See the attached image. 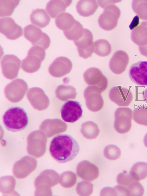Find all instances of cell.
<instances>
[{"label": "cell", "mask_w": 147, "mask_h": 196, "mask_svg": "<svg viewBox=\"0 0 147 196\" xmlns=\"http://www.w3.org/2000/svg\"><path fill=\"white\" fill-rule=\"evenodd\" d=\"M131 38L132 41L139 46L147 43V20L142 22L132 30Z\"/></svg>", "instance_id": "19"}, {"label": "cell", "mask_w": 147, "mask_h": 196, "mask_svg": "<svg viewBox=\"0 0 147 196\" xmlns=\"http://www.w3.org/2000/svg\"><path fill=\"white\" fill-rule=\"evenodd\" d=\"M111 46L109 42L104 39L98 40L94 43V52L101 57L108 55L111 51Z\"/></svg>", "instance_id": "24"}, {"label": "cell", "mask_w": 147, "mask_h": 196, "mask_svg": "<svg viewBox=\"0 0 147 196\" xmlns=\"http://www.w3.org/2000/svg\"><path fill=\"white\" fill-rule=\"evenodd\" d=\"M98 7L95 0H81L76 5L77 12L81 16L88 17L92 15Z\"/></svg>", "instance_id": "20"}, {"label": "cell", "mask_w": 147, "mask_h": 196, "mask_svg": "<svg viewBox=\"0 0 147 196\" xmlns=\"http://www.w3.org/2000/svg\"><path fill=\"white\" fill-rule=\"evenodd\" d=\"M100 195H117L116 191L114 188L105 187L101 191Z\"/></svg>", "instance_id": "37"}, {"label": "cell", "mask_w": 147, "mask_h": 196, "mask_svg": "<svg viewBox=\"0 0 147 196\" xmlns=\"http://www.w3.org/2000/svg\"><path fill=\"white\" fill-rule=\"evenodd\" d=\"M80 150V146L77 141L71 136L67 134L55 136L51 142L49 148L51 156L60 163L73 160Z\"/></svg>", "instance_id": "1"}, {"label": "cell", "mask_w": 147, "mask_h": 196, "mask_svg": "<svg viewBox=\"0 0 147 196\" xmlns=\"http://www.w3.org/2000/svg\"><path fill=\"white\" fill-rule=\"evenodd\" d=\"M129 172L137 181L143 179L147 176V164L143 162H137L133 166Z\"/></svg>", "instance_id": "23"}, {"label": "cell", "mask_w": 147, "mask_h": 196, "mask_svg": "<svg viewBox=\"0 0 147 196\" xmlns=\"http://www.w3.org/2000/svg\"><path fill=\"white\" fill-rule=\"evenodd\" d=\"M133 119L137 124L147 126V106L141 105L134 109Z\"/></svg>", "instance_id": "28"}, {"label": "cell", "mask_w": 147, "mask_h": 196, "mask_svg": "<svg viewBox=\"0 0 147 196\" xmlns=\"http://www.w3.org/2000/svg\"><path fill=\"white\" fill-rule=\"evenodd\" d=\"M57 91L60 93V95H58L60 99L64 101L70 99H75L77 95L76 89L69 85H59L57 87Z\"/></svg>", "instance_id": "29"}, {"label": "cell", "mask_w": 147, "mask_h": 196, "mask_svg": "<svg viewBox=\"0 0 147 196\" xmlns=\"http://www.w3.org/2000/svg\"><path fill=\"white\" fill-rule=\"evenodd\" d=\"M139 18L137 15L135 16L133 18L129 27L131 30H133L137 27L139 24Z\"/></svg>", "instance_id": "38"}, {"label": "cell", "mask_w": 147, "mask_h": 196, "mask_svg": "<svg viewBox=\"0 0 147 196\" xmlns=\"http://www.w3.org/2000/svg\"><path fill=\"white\" fill-rule=\"evenodd\" d=\"M102 92L97 87L88 86L84 92L86 105L90 110L96 112L100 110L102 107L104 101L101 95Z\"/></svg>", "instance_id": "10"}, {"label": "cell", "mask_w": 147, "mask_h": 196, "mask_svg": "<svg viewBox=\"0 0 147 196\" xmlns=\"http://www.w3.org/2000/svg\"><path fill=\"white\" fill-rule=\"evenodd\" d=\"M116 180L119 184L126 187L137 181L133 178L129 172L125 170L118 175Z\"/></svg>", "instance_id": "33"}, {"label": "cell", "mask_w": 147, "mask_h": 196, "mask_svg": "<svg viewBox=\"0 0 147 196\" xmlns=\"http://www.w3.org/2000/svg\"><path fill=\"white\" fill-rule=\"evenodd\" d=\"M76 172L79 177L83 180L90 181L96 179L99 175L98 167L86 160H83L78 164Z\"/></svg>", "instance_id": "16"}, {"label": "cell", "mask_w": 147, "mask_h": 196, "mask_svg": "<svg viewBox=\"0 0 147 196\" xmlns=\"http://www.w3.org/2000/svg\"><path fill=\"white\" fill-rule=\"evenodd\" d=\"M104 154L106 158L110 160H115L118 159L121 155V151L117 146L109 145L105 147Z\"/></svg>", "instance_id": "31"}, {"label": "cell", "mask_w": 147, "mask_h": 196, "mask_svg": "<svg viewBox=\"0 0 147 196\" xmlns=\"http://www.w3.org/2000/svg\"><path fill=\"white\" fill-rule=\"evenodd\" d=\"M76 21L70 14L67 12H63L56 17L55 23L57 28L64 32L70 29Z\"/></svg>", "instance_id": "22"}, {"label": "cell", "mask_w": 147, "mask_h": 196, "mask_svg": "<svg viewBox=\"0 0 147 196\" xmlns=\"http://www.w3.org/2000/svg\"><path fill=\"white\" fill-rule=\"evenodd\" d=\"M72 1L67 0H51L47 4L46 9L51 17L55 18L65 11L66 8L71 5Z\"/></svg>", "instance_id": "18"}, {"label": "cell", "mask_w": 147, "mask_h": 196, "mask_svg": "<svg viewBox=\"0 0 147 196\" xmlns=\"http://www.w3.org/2000/svg\"><path fill=\"white\" fill-rule=\"evenodd\" d=\"M93 185L88 181H82L78 183L76 190L79 195L89 196L93 192Z\"/></svg>", "instance_id": "30"}, {"label": "cell", "mask_w": 147, "mask_h": 196, "mask_svg": "<svg viewBox=\"0 0 147 196\" xmlns=\"http://www.w3.org/2000/svg\"><path fill=\"white\" fill-rule=\"evenodd\" d=\"M81 132L85 137L88 139H95L98 136L99 133V130L97 126H82Z\"/></svg>", "instance_id": "34"}, {"label": "cell", "mask_w": 147, "mask_h": 196, "mask_svg": "<svg viewBox=\"0 0 147 196\" xmlns=\"http://www.w3.org/2000/svg\"><path fill=\"white\" fill-rule=\"evenodd\" d=\"M84 30L82 25L78 21L75 23L69 30L63 32L66 38L69 40L76 41L79 39L82 35Z\"/></svg>", "instance_id": "27"}, {"label": "cell", "mask_w": 147, "mask_h": 196, "mask_svg": "<svg viewBox=\"0 0 147 196\" xmlns=\"http://www.w3.org/2000/svg\"><path fill=\"white\" fill-rule=\"evenodd\" d=\"M21 60L13 55H6L1 60L3 75L6 78L12 80L16 78L20 67Z\"/></svg>", "instance_id": "7"}, {"label": "cell", "mask_w": 147, "mask_h": 196, "mask_svg": "<svg viewBox=\"0 0 147 196\" xmlns=\"http://www.w3.org/2000/svg\"><path fill=\"white\" fill-rule=\"evenodd\" d=\"M3 124L8 130L13 132L25 129L28 125L29 118L24 108L18 106L9 108L3 116Z\"/></svg>", "instance_id": "2"}, {"label": "cell", "mask_w": 147, "mask_h": 196, "mask_svg": "<svg viewBox=\"0 0 147 196\" xmlns=\"http://www.w3.org/2000/svg\"><path fill=\"white\" fill-rule=\"evenodd\" d=\"M134 12L141 20H147V0H134L132 3Z\"/></svg>", "instance_id": "26"}, {"label": "cell", "mask_w": 147, "mask_h": 196, "mask_svg": "<svg viewBox=\"0 0 147 196\" xmlns=\"http://www.w3.org/2000/svg\"><path fill=\"white\" fill-rule=\"evenodd\" d=\"M20 0H0V16H11L18 5Z\"/></svg>", "instance_id": "25"}, {"label": "cell", "mask_w": 147, "mask_h": 196, "mask_svg": "<svg viewBox=\"0 0 147 196\" xmlns=\"http://www.w3.org/2000/svg\"><path fill=\"white\" fill-rule=\"evenodd\" d=\"M129 74L131 80L138 86H147V61H140L131 66Z\"/></svg>", "instance_id": "13"}, {"label": "cell", "mask_w": 147, "mask_h": 196, "mask_svg": "<svg viewBox=\"0 0 147 196\" xmlns=\"http://www.w3.org/2000/svg\"><path fill=\"white\" fill-rule=\"evenodd\" d=\"M0 32L8 39L15 40L22 35V28L12 18L3 17L0 19Z\"/></svg>", "instance_id": "12"}, {"label": "cell", "mask_w": 147, "mask_h": 196, "mask_svg": "<svg viewBox=\"0 0 147 196\" xmlns=\"http://www.w3.org/2000/svg\"><path fill=\"white\" fill-rule=\"evenodd\" d=\"M121 15V11L116 5L111 4L107 6L100 16L98 22L100 26L106 30L113 29L117 26Z\"/></svg>", "instance_id": "4"}, {"label": "cell", "mask_w": 147, "mask_h": 196, "mask_svg": "<svg viewBox=\"0 0 147 196\" xmlns=\"http://www.w3.org/2000/svg\"><path fill=\"white\" fill-rule=\"evenodd\" d=\"M109 96L112 101L118 106L122 107L129 106L133 99L131 91L129 89L120 86L112 88L110 91Z\"/></svg>", "instance_id": "14"}, {"label": "cell", "mask_w": 147, "mask_h": 196, "mask_svg": "<svg viewBox=\"0 0 147 196\" xmlns=\"http://www.w3.org/2000/svg\"><path fill=\"white\" fill-rule=\"evenodd\" d=\"M93 36L89 30L84 28L82 36L77 40L74 41L77 47L80 57L86 59L91 56L94 52Z\"/></svg>", "instance_id": "9"}, {"label": "cell", "mask_w": 147, "mask_h": 196, "mask_svg": "<svg viewBox=\"0 0 147 196\" xmlns=\"http://www.w3.org/2000/svg\"><path fill=\"white\" fill-rule=\"evenodd\" d=\"M24 36L33 46H38L47 49L50 45L48 35L39 28L32 24L26 26L24 30Z\"/></svg>", "instance_id": "5"}, {"label": "cell", "mask_w": 147, "mask_h": 196, "mask_svg": "<svg viewBox=\"0 0 147 196\" xmlns=\"http://www.w3.org/2000/svg\"><path fill=\"white\" fill-rule=\"evenodd\" d=\"M143 98L145 101L147 103V88L144 91Z\"/></svg>", "instance_id": "40"}, {"label": "cell", "mask_w": 147, "mask_h": 196, "mask_svg": "<svg viewBox=\"0 0 147 196\" xmlns=\"http://www.w3.org/2000/svg\"><path fill=\"white\" fill-rule=\"evenodd\" d=\"M139 49L141 54L147 57V43L144 45L139 46Z\"/></svg>", "instance_id": "39"}, {"label": "cell", "mask_w": 147, "mask_h": 196, "mask_svg": "<svg viewBox=\"0 0 147 196\" xmlns=\"http://www.w3.org/2000/svg\"><path fill=\"white\" fill-rule=\"evenodd\" d=\"M45 49L38 46H33L29 50L27 55L22 61L21 68L25 72L33 73L40 68L42 62L45 59Z\"/></svg>", "instance_id": "3"}, {"label": "cell", "mask_w": 147, "mask_h": 196, "mask_svg": "<svg viewBox=\"0 0 147 196\" xmlns=\"http://www.w3.org/2000/svg\"><path fill=\"white\" fill-rule=\"evenodd\" d=\"M76 175L73 172L66 171L62 175L61 184L65 187L68 188L73 187L76 184Z\"/></svg>", "instance_id": "32"}, {"label": "cell", "mask_w": 147, "mask_h": 196, "mask_svg": "<svg viewBox=\"0 0 147 196\" xmlns=\"http://www.w3.org/2000/svg\"><path fill=\"white\" fill-rule=\"evenodd\" d=\"M60 112L63 120L69 123L77 121L83 116L81 105L76 101H68L62 105Z\"/></svg>", "instance_id": "8"}, {"label": "cell", "mask_w": 147, "mask_h": 196, "mask_svg": "<svg viewBox=\"0 0 147 196\" xmlns=\"http://www.w3.org/2000/svg\"><path fill=\"white\" fill-rule=\"evenodd\" d=\"M143 141L144 145L147 147V133L144 136Z\"/></svg>", "instance_id": "41"}, {"label": "cell", "mask_w": 147, "mask_h": 196, "mask_svg": "<svg viewBox=\"0 0 147 196\" xmlns=\"http://www.w3.org/2000/svg\"><path fill=\"white\" fill-rule=\"evenodd\" d=\"M72 68L71 60L67 57H60L56 58L49 68V74L52 76L59 78L69 73Z\"/></svg>", "instance_id": "15"}, {"label": "cell", "mask_w": 147, "mask_h": 196, "mask_svg": "<svg viewBox=\"0 0 147 196\" xmlns=\"http://www.w3.org/2000/svg\"><path fill=\"white\" fill-rule=\"evenodd\" d=\"M113 188L116 191L117 195L129 196L126 187L119 185H117Z\"/></svg>", "instance_id": "36"}, {"label": "cell", "mask_w": 147, "mask_h": 196, "mask_svg": "<svg viewBox=\"0 0 147 196\" xmlns=\"http://www.w3.org/2000/svg\"><path fill=\"white\" fill-rule=\"evenodd\" d=\"M114 127L118 133L124 134L128 132L131 126L133 111L128 107L118 108L115 112Z\"/></svg>", "instance_id": "6"}, {"label": "cell", "mask_w": 147, "mask_h": 196, "mask_svg": "<svg viewBox=\"0 0 147 196\" xmlns=\"http://www.w3.org/2000/svg\"><path fill=\"white\" fill-rule=\"evenodd\" d=\"M126 187L129 196H142L144 193V188L138 181H136Z\"/></svg>", "instance_id": "35"}, {"label": "cell", "mask_w": 147, "mask_h": 196, "mask_svg": "<svg viewBox=\"0 0 147 196\" xmlns=\"http://www.w3.org/2000/svg\"><path fill=\"white\" fill-rule=\"evenodd\" d=\"M83 77L88 85L97 87L102 92L107 87L108 81L107 78L97 68L92 67L88 69L84 73Z\"/></svg>", "instance_id": "11"}, {"label": "cell", "mask_w": 147, "mask_h": 196, "mask_svg": "<svg viewBox=\"0 0 147 196\" xmlns=\"http://www.w3.org/2000/svg\"><path fill=\"white\" fill-rule=\"evenodd\" d=\"M127 54L122 50L116 51L113 55L109 62V67L114 73L119 74L125 70L129 62Z\"/></svg>", "instance_id": "17"}, {"label": "cell", "mask_w": 147, "mask_h": 196, "mask_svg": "<svg viewBox=\"0 0 147 196\" xmlns=\"http://www.w3.org/2000/svg\"><path fill=\"white\" fill-rule=\"evenodd\" d=\"M31 23L34 25L41 28L48 25L51 19L45 10L37 9L33 10L30 16Z\"/></svg>", "instance_id": "21"}]
</instances>
